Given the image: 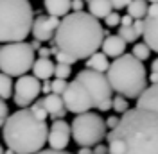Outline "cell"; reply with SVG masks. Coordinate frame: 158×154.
<instances>
[{"label": "cell", "instance_id": "4fadbf2b", "mask_svg": "<svg viewBox=\"0 0 158 154\" xmlns=\"http://www.w3.org/2000/svg\"><path fill=\"white\" fill-rule=\"evenodd\" d=\"M36 104L43 107L45 113H47V116L54 118V120H63V116L67 115V109H65V104H63V99H61L59 95H54V93L45 95L43 99H40Z\"/></svg>", "mask_w": 158, "mask_h": 154}, {"label": "cell", "instance_id": "277c9868", "mask_svg": "<svg viewBox=\"0 0 158 154\" xmlns=\"http://www.w3.org/2000/svg\"><path fill=\"white\" fill-rule=\"evenodd\" d=\"M111 91L128 99H138L148 88V72L144 63L135 59L131 54H124L110 63L106 72Z\"/></svg>", "mask_w": 158, "mask_h": 154}, {"label": "cell", "instance_id": "b9f144b4", "mask_svg": "<svg viewBox=\"0 0 158 154\" xmlns=\"http://www.w3.org/2000/svg\"><path fill=\"white\" fill-rule=\"evenodd\" d=\"M148 81H151V84H158V74L151 72V75H148Z\"/></svg>", "mask_w": 158, "mask_h": 154}, {"label": "cell", "instance_id": "3957f363", "mask_svg": "<svg viewBox=\"0 0 158 154\" xmlns=\"http://www.w3.org/2000/svg\"><path fill=\"white\" fill-rule=\"evenodd\" d=\"M49 125L34 115L31 107L18 109L7 116L2 136L7 149L16 154H38L47 144Z\"/></svg>", "mask_w": 158, "mask_h": 154}, {"label": "cell", "instance_id": "836d02e7", "mask_svg": "<svg viewBox=\"0 0 158 154\" xmlns=\"http://www.w3.org/2000/svg\"><path fill=\"white\" fill-rule=\"evenodd\" d=\"M118 124V116L115 115H110L108 118H104V125H106V129H115Z\"/></svg>", "mask_w": 158, "mask_h": 154}, {"label": "cell", "instance_id": "5b68a950", "mask_svg": "<svg viewBox=\"0 0 158 154\" xmlns=\"http://www.w3.org/2000/svg\"><path fill=\"white\" fill-rule=\"evenodd\" d=\"M34 11L29 0H0V43H20L31 34Z\"/></svg>", "mask_w": 158, "mask_h": 154}, {"label": "cell", "instance_id": "ba28073f", "mask_svg": "<svg viewBox=\"0 0 158 154\" xmlns=\"http://www.w3.org/2000/svg\"><path fill=\"white\" fill-rule=\"evenodd\" d=\"M76 81L86 88V91L92 97L94 107H99L102 102H106V100L111 99V86H110V83L104 74L92 72V70L85 68V70H79L76 74Z\"/></svg>", "mask_w": 158, "mask_h": 154}, {"label": "cell", "instance_id": "7dc6e473", "mask_svg": "<svg viewBox=\"0 0 158 154\" xmlns=\"http://www.w3.org/2000/svg\"><path fill=\"white\" fill-rule=\"evenodd\" d=\"M4 151H6V149H4V147H2V145H0V154H4Z\"/></svg>", "mask_w": 158, "mask_h": 154}, {"label": "cell", "instance_id": "8fae6325", "mask_svg": "<svg viewBox=\"0 0 158 154\" xmlns=\"http://www.w3.org/2000/svg\"><path fill=\"white\" fill-rule=\"evenodd\" d=\"M59 25V18L49 16V14H38L32 20V27H31V34L34 36L36 41L45 43L54 38V32Z\"/></svg>", "mask_w": 158, "mask_h": 154}, {"label": "cell", "instance_id": "6da1fadb", "mask_svg": "<svg viewBox=\"0 0 158 154\" xmlns=\"http://www.w3.org/2000/svg\"><path fill=\"white\" fill-rule=\"evenodd\" d=\"M108 154H158V115L133 107L108 135Z\"/></svg>", "mask_w": 158, "mask_h": 154}, {"label": "cell", "instance_id": "7402d4cb", "mask_svg": "<svg viewBox=\"0 0 158 154\" xmlns=\"http://www.w3.org/2000/svg\"><path fill=\"white\" fill-rule=\"evenodd\" d=\"M13 95V79L0 72V99L7 100Z\"/></svg>", "mask_w": 158, "mask_h": 154}, {"label": "cell", "instance_id": "e575fe53", "mask_svg": "<svg viewBox=\"0 0 158 154\" xmlns=\"http://www.w3.org/2000/svg\"><path fill=\"white\" fill-rule=\"evenodd\" d=\"M156 16H158V4H148L146 18H156Z\"/></svg>", "mask_w": 158, "mask_h": 154}, {"label": "cell", "instance_id": "ac0fdd59", "mask_svg": "<svg viewBox=\"0 0 158 154\" xmlns=\"http://www.w3.org/2000/svg\"><path fill=\"white\" fill-rule=\"evenodd\" d=\"M31 70H32V77H36L38 81H50V77L54 75V63L50 59L38 58L34 59V65Z\"/></svg>", "mask_w": 158, "mask_h": 154}, {"label": "cell", "instance_id": "52a82bcc", "mask_svg": "<svg viewBox=\"0 0 158 154\" xmlns=\"http://www.w3.org/2000/svg\"><path fill=\"white\" fill-rule=\"evenodd\" d=\"M106 125L104 118H101L97 113H83L76 115L70 124V136L79 147H95L106 138Z\"/></svg>", "mask_w": 158, "mask_h": 154}, {"label": "cell", "instance_id": "f1b7e54d", "mask_svg": "<svg viewBox=\"0 0 158 154\" xmlns=\"http://www.w3.org/2000/svg\"><path fill=\"white\" fill-rule=\"evenodd\" d=\"M54 58H56V63H61V65H69V67H72V65L76 63V61L70 58V56L63 54V52H59V50L56 52V54H54Z\"/></svg>", "mask_w": 158, "mask_h": 154}, {"label": "cell", "instance_id": "e0dca14e", "mask_svg": "<svg viewBox=\"0 0 158 154\" xmlns=\"http://www.w3.org/2000/svg\"><path fill=\"white\" fill-rule=\"evenodd\" d=\"M70 4L72 0H43V7L47 14L54 18H65L70 13Z\"/></svg>", "mask_w": 158, "mask_h": 154}, {"label": "cell", "instance_id": "4dcf8cb0", "mask_svg": "<svg viewBox=\"0 0 158 154\" xmlns=\"http://www.w3.org/2000/svg\"><path fill=\"white\" fill-rule=\"evenodd\" d=\"M129 2L131 0H110V4H111V9H126L129 6Z\"/></svg>", "mask_w": 158, "mask_h": 154}, {"label": "cell", "instance_id": "9a60e30c", "mask_svg": "<svg viewBox=\"0 0 158 154\" xmlns=\"http://www.w3.org/2000/svg\"><path fill=\"white\" fill-rule=\"evenodd\" d=\"M137 107L148 109L158 115V84H151L144 90V93L137 99Z\"/></svg>", "mask_w": 158, "mask_h": 154}, {"label": "cell", "instance_id": "4316f807", "mask_svg": "<svg viewBox=\"0 0 158 154\" xmlns=\"http://www.w3.org/2000/svg\"><path fill=\"white\" fill-rule=\"evenodd\" d=\"M67 86H69L67 81H63V79H54V81H50V93L61 97L63 93H65Z\"/></svg>", "mask_w": 158, "mask_h": 154}, {"label": "cell", "instance_id": "ab89813d", "mask_svg": "<svg viewBox=\"0 0 158 154\" xmlns=\"http://www.w3.org/2000/svg\"><path fill=\"white\" fill-rule=\"evenodd\" d=\"M41 93H43V95H50V81H43V84H41Z\"/></svg>", "mask_w": 158, "mask_h": 154}, {"label": "cell", "instance_id": "bcb514c9", "mask_svg": "<svg viewBox=\"0 0 158 154\" xmlns=\"http://www.w3.org/2000/svg\"><path fill=\"white\" fill-rule=\"evenodd\" d=\"M148 4H158V0H146Z\"/></svg>", "mask_w": 158, "mask_h": 154}, {"label": "cell", "instance_id": "44dd1931", "mask_svg": "<svg viewBox=\"0 0 158 154\" xmlns=\"http://www.w3.org/2000/svg\"><path fill=\"white\" fill-rule=\"evenodd\" d=\"M128 9V16H131L133 20H144L146 13H148V2L146 0H131Z\"/></svg>", "mask_w": 158, "mask_h": 154}, {"label": "cell", "instance_id": "ffe728a7", "mask_svg": "<svg viewBox=\"0 0 158 154\" xmlns=\"http://www.w3.org/2000/svg\"><path fill=\"white\" fill-rule=\"evenodd\" d=\"M85 65H86V70L104 74V72H108V68H110V59L106 58L102 52H95V54H92V56L86 59Z\"/></svg>", "mask_w": 158, "mask_h": 154}, {"label": "cell", "instance_id": "8992f818", "mask_svg": "<svg viewBox=\"0 0 158 154\" xmlns=\"http://www.w3.org/2000/svg\"><path fill=\"white\" fill-rule=\"evenodd\" d=\"M34 50L29 43H7L0 47V72L7 77L27 75L34 65Z\"/></svg>", "mask_w": 158, "mask_h": 154}, {"label": "cell", "instance_id": "603a6c76", "mask_svg": "<svg viewBox=\"0 0 158 154\" xmlns=\"http://www.w3.org/2000/svg\"><path fill=\"white\" fill-rule=\"evenodd\" d=\"M131 56L142 63V61L149 59V56H151V50H149V47L144 43V41H142V43H135V45H133V48H131Z\"/></svg>", "mask_w": 158, "mask_h": 154}, {"label": "cell", "instance_id": "f35d334b", "mask_svg": "<svg viewBox=\"0 0 158 154\" xmlns=\"http://www.w3.org/2000/svg\"><path fill=\"white\" fill-rule=\"evenodd\" d=\"M38 154H70L69 151H52V149H43Z\"/></svg>", "mask_w": 158, "mask_h": 154}, {"label": "cell", "instance_id": "cb8c5ba5", "mask_svg": "<svg viewBox=\"0 0 158 154\" xmlns=\"http://www.w3.org/2000/svg\"><path fill=\"white\" fill-rule=\"evenodd\" d=\"M117 36L124 43H137V39H138V36L135 34V30L131 29V27H118Z\"/></svg>", "mask_w": 158, "mask_h": 154}, {"label": "cell", "instance_id": "30bf717a", "mask_svg": "<svg viewBox=\"0 0 158 154\" xmlns=\"http://www.w3.org/2000/svg\"><path fill=\"white\" fill-rule=\"evenodd\" d=\"M40 93H41V84L32 75H22L13 84V102L15 106L22 107V109L29 107L40 97Z\"/></svg>", "mask_w": 158, "mask_h": 154}, {"label": "cell", "instance_id": "60d3db41", "mask_svg": "<svg viewBox=\"0 0 158 154\" xmlns=\"http://www.w3.org/2000/svg\"><path fill=\"white\" fill-rule=\"evenodd\" d=\"M97 109H99V111H110V109H111V99H110V100H106V102H102Z\"/></svg>", "mask_w": 158, "mask_h": 154}, {"label": "cell", "instance_id": "d590c367", "mask_svg": "<svg viewBox=\"0 0 158 154\" xmlns=\"http://www.w3.org/2000/svg\"><path fill=\"white\" fill-rule=\"evenodd\" d=\"M133 25V18L128 16V14H124V16H120V27H131Z\"/></svg>", "mask_w": 158, "mask_h": 154}, {"label": "cell", "instance_id": "83f0119b", "mask_svg": "<svg viewBox=\"0 0 158 154\" xmlns=\"http://www.w3.org/2000/svg\"><path fill=\"white\" fill-rule=\"evenodd\" d=\"M7 116H9V106L6 104V100L0 99V127H4L6 120H7Z\"/></svg>", "mask_w": 158, "mask_h": 154}, {"label": "cell", "instance_id": "2e32d148", "mask_svg": "<svg viewBox=\"0 0 158 154\" xmlns=\"http://www.w3.org/2000/svg\"><path fill=\"white\" fill-rule=\"evenodd\" d=\"M144 43L149 50L158 52V16L156 18H144V32H142Z\"/></svg>", "mask_w": 158, "mask_h": 154}, {"label": "cell", "instance_id": "d6a6232c", "mask_svg": "<svg viewBox=\"0 0 158 154\" xmlns=\"http://www.w3.org/2000/svg\"><path fill=\"white\" fill-rule=\"evenodd\" d=\"M83 7H85V0H72V4H70L72 13H83Z\"/></svg>", "mask_w": 158, "mask_h": 154}, {"label": "cell", "instance_id": "7c38bea8", "mask_svg": "<svg viewBox=\"0 0 158 154\" xmlns=\"http://www.w3.org/2000/svg\"><path fill=\"white\" fill-rule=\"evenodd\" d=\"M70 125L65 120H54L49 127L47 135V144L50 145L52 151H65L70 144Z\"/></svg>", "mask_w": 158, "mask_h": 154}, {"label": "cell", "instance_id": "f546056e", "mask_svg": "<svg viewBox=\"0 0 158 154\" xmlns=\"http://www.w3.org/2000/svg\"><path fill=\"white\" fill-rule=\"evenodd\" d=\"M104 22H106V25H108V27H117V25H120V16H118V13L111 11L108 16L104 18Z\"/></svg>", "mask_w": 158, "mask_h": 154}, {"label": "cell", "instance_id": "7a4b0ae2", "mask_svg": "<svg viewBox=\"0 0 158 154\" xmlns=\"http://www.w3.org/2000/svg\"><path fill=\"white\" fill-rule=\"evenodd\" d=\"M104 39V29L99 20L90 16L88 13H69L54 32V45L59 52L67 54L77 61L86 59L99 52Z\"/></svg>", "mask_w": 158, "mask_h": 154}, {"label": "cell", "instance_id": "8d00e7d4", "mask_svg": "<svg viewBox=\"0 0 158 154\" xmlns=\"http://www.w3.org/2000/svg\"><path fill=\"white\" fill-rule=\"evenodd\" d=\"M38 58H43V59H50V56H52V54H50V48L49 47H41L38 50Z\"/></svg>", "mask_w": 158, "mask_h": 154}, {"label": "cell", "instance_id": "484cf974", "mask_svg": "<svg viewBox=\"0 0 158 154\" xmlns=\"http://www.w3.org/2000/svg\"><path fill=\"white\" fill-rule=\"evenodd\" d=\"M70 74H72V67L61 65V63H56V65H54V77H56V79L67 81V77H70Z\"/></svg>", "mask_w": 158, "mask_h": 154}, {"label": "cell", "instance_id": "74e56055", "mask_svg": "<svg viewBox=\"0 0 158 154\" xmlns=\"http://www.w3.org/2000/svg\"><path fill=\"white\" fill-rule=\"evenodd\" d=\"M92 151H94V154H108V147L102 145V144H99V145H95V149H92Z\"/></svg>", "mask_w": 158, "mask_h": 154}, {"label": "cell", "instance_id": "d6986e66", "mask_svg": "<svg viewBox=\"0 0 158 154\" xmlns=\"http://www.w3.org/2000/svg\"><path fill=\"white\" fill-rule=\"evenodd\" d=\"M111 13L110 0H88V14L95 20H104Z\"/></svg>", "mask_w": 158, "mask_h": 154}, {"label": "cell", "instance_id": "1f68e13d", "mask_svg": "<svg viewBox=\"0 0 158 154\" xmlns=\"http://www.w3.org/2000/svg\"><path fill=\"white\" fill-rule=\"evenodd\" d=\"M131 29L135 30V34L140 38V36H142V32H144V20H133Z\"/></svg>", "mask_w": 158, "mask_h": 154}, {"label": "cell", "instance_id": "f6af8a7d", "mask_svg": "<svg viewBox=\"0 0 158 154\" xmlns=\"http://www.w3.org/2000/svg\"><path fill=\"white\" fill-rule=\"evenodd\" d=\"M151 72H155V74H158V58L151 63Z\"/></svg>", "mask_w": 158, "mask_h": 154}, {"label": "cell", "instance_id": "7bdbcfd3", "mask_svg": "<svg viewBox=\"0 0 158 154\" xmlns=\"http://www.w3.org/2000/svg\"><path fill=\"white\" fill-rule=\"evenodd\" d=\"M77 154H94V151H92L90 147H81L77 151Z\"/></svg>", "mask_w": 158, "mask_h": 154}, {"label": "cell", "instance_id": "9c48e42d", "mask_svg": "<svg viewBox=\"0 0 158 154\" xmlns=\"http://www.w3.org/2000/svg\"><path fill=\"white\" fill-rule=\"evenodd\" d=\"M63 99V104H65V109L69 113H74V115H83V113H88L90 109L94 107V102H92V97L86 91V88L83 86L81 83H77L76 79L70 81L65 93L61 95Z\"/></svg>", "mask_w": 158, "mask_h": 154}, {"label": "cell", "instance_id": "d4e9b609", "mask_svg": "<svg viewBox=\"0 0 158 154\" xmlns=\"http://www.w3.org/2000/svg\"><path fill=\"white\" fill-rule=\"evenodd\" d=\"M111 109L113 111H117V113H126L129 109V104H128V100L124 99V97H120V95H117V97H113L111 99Z\"/></svg>", "mask_w": 158, "mask_h": 154}, {"label": "cell", "instance_id": "5bb4252c", "mask_svg": "<svg viewBox=\"0 0 158 154\" xmlns=\"http://www.w3.org/2000/svg\"><path fill=\"white\" fill-rule=\"evenodd\" d=\"M101 48H102V54L106 58H113L117 59L120 56L126 54V43L118 38L117 34H111V36H106L101 43Z\"/></svg>", "mask_w": 158, "mask_h": 154}, {"label": "cell", "instance_id": "ee69618b", "mask_svg": "<svg viewBox=\"0 0 158 154\" xmlns=\"http://www.w3.org/2000/svg\"><path fill=\"white\" fill-rule=\"evenodd\" d=\"M29 45H31V48H32V50H40V48H41V43H40V41H36V39H34L32 43H29Z\"/></svg>", "mask_w": 158, "mask_h": 154}]
</instances>
